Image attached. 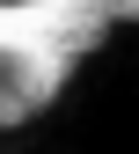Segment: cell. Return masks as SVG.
I'll list each match as a JSON object with an SVG mask.
<instances>
[{"label":"cell","mask_w":139,"mask_h":154,"mask_svg":"<svg viewBox=\"0 0 139 154\" xmlns=\"http://www.w3.org/2000/svg\"><path fill=\"white\" fill-rule=\"evenodd\" d=\"M66 73V51L37 29L29 8H0V125L29 118L51 95V81Z\"/></svg>","instance_id":"obj_1"}]
</instances>
